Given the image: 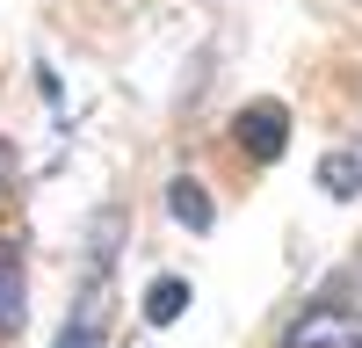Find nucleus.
<instances>
[{
    "label": "nucleus",
    "mask_w": 362,
    "mask_h": 348,
    "mask_svg": "<svg viewBox=\"0 0 362 348\" xmlns=\"http://www.w3.org/2000/svg\"><path fill=\"white\" fill-rule=\"evenodd\" d=\"M319 189L341 196V203H355V196H362V160H355V153H326V160H319Z\"/></svg>",
    "instance_id": "nucleus-8"
},
{
    "label": "nucleus",
    "mask_w": 362,
    "mask_h": 348,
    "mask_svg": "<svg viewBox=\"0 0 362 348\" xmlns=\"http://www.w3.org/2000/svg\"><path fill=\"white\" fill-rule=\"evenodd\" d=\"M181 312H189V276H160L145 290V319H153V327H174Z\"/></svg>",
    "instance_id": "nucleus-7"
},
{
    "label": "nucleus",
    "mask_w": 362,
    "mask_h": 348,
    "mask_svg": "<svg viewBox=\"0 0 362 348\" xmlns=\"http://www.w3.org/2000/svg\"><path fill=\"white\" fill-rule=\"evenodd\" d=\"M167 218L181 232H210V225H218V203H210V189L196 182V174H174V182H167Z\"/></svg>",
    "instance_id": "nucleus-3"
},
{
    "label": "nucleus",
    "mask_w": 362,
    "mask_h": 348,
    "mask_svg": "<svg viewBox=\"0 0 362 348\" xmlns=\"http://www.w3.org/2000/svg\"><path fill=\"white\" fill-rule=\"evenodd\" d=\"M355 269H362V254H355Z\"/></svg>",
    "instance_id": "nucleus-9"
},
{
    "label": "nucleus",
    "mask_w": 362,
    "mask_h": 348,
    "mask_svg": "<svg viewBox=\"0 0 362 348\" xmlns=\"http://www.w3.org/2000/svg\"><path fill=\"white\" fill-rule=\"evenodd\" d=\"M51 348H109V319H102V290H87L80 298V312L58 327V341Z\"/></svg>",
    "instance_id": "nucleus-4"
},
{
    "label": "nucleus",
    "mask_w": 362,
    "mask_h": 348,
    "mask_svg": "<svg viewBox=\"0 0 362 348\" xmlns=\"http://www.w3.org/2000/svg\"><path fill=\"white\" fill-rule=\"evenodd\" d=\"M116 254H124V211L109 203V211L95 218V240H87V290L102 283V269H116Z\"/></svg>",
    "instance_id": "nucleus-6"
},
{
    "label": "nucleus",
    "mask_w": 362,
    "mask_h": 348,
    "mask_svg": "<svg viewBox=\"0 0 362 348\" xmlns=\"http://www.w3.org/2000/svg\"><path fill=\"white\" fill-rule=\"evenodd\" d=\"M29 312V283H22V254L0 240V334H15Z\"/></svg>",
    "instance_id": "nucleus-5"
},
{
    "label": "nucleus",
    "mask_w": 362,
    "mask_h": 348,
    "mask_svg": "<svg viewBox=\"0 0 362 348\" xmlns=\"http://www.w3.org/2000/svg\"><path fill=\"white\" fill-rule=\"evenodd\" d=\"M276 348H362V327H355V305H348V290H341V276L319 290V298L305 305L283 327V341Z\"/></svg>",
    "instance_id": "nucleus-1"
},
{
    "label": "nucleus",
    "mask_w": 362,
    "mask_h": 348,
    "mask_svg": "<svg viewBox=\"0 0 362 348\" xmlns=\"http://www.w3.org/2000/svg\"><path fill=\"white\" fill-rule=\"evenodd\" d=\"M232 138H239V153H247L254 167L283 160V145H290V109H283V102H247V109L232 116Z\"/></svg>",
    "instance_id": "nucleus-2"
}]
</instances>
